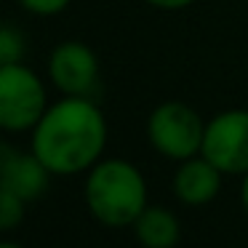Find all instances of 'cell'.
<instances>
[{"mask_svg":"<svg viewBox=\"0 0 248 248\" xmlns=\"http://www.w3.org/2000/svg\"><path fill=\"white\" fill-rule=\"evenodd\" d=\"M0 248H24L19 243H11V240H0Z\"/></svg>","mask_w":248,"mask_h":248,"instance_id":"obj_15","label":"cell"},{"mask_svg":"<svg viewBox=\"0 0 248 248\" xmlns=\"http://www.w3.org/2000/svg\"><path fill=\"white\" fill-rule=\"evenodd\" d=\"M221 176L224 173L208 157L195 155L179 163V168L173 171L171 187H173V195L184 205H208L221 192Z\"/></svg>","mask_w":248,"mask_h":248,"instance_id":"obj_8","label":"cell"},{"mask_svg":"<svg viewBox=\"0 0 248 248\" xmlns=\"http://www.w3.org/2000/svg\"><path fill=\"white\" fill-rule=\"evenodd\" d=\"M240 205H243V211H246V216H248V171L243 173V184H240Z\"/></svg>","mask_w":248,"mask_h":248,"instance_id":"obj_14","label":"cell"},{"mask_svg":"<svg viewBox=\"0 0 248 248\" xmlns=\"http://www.w3.org/2000/svg\"><path fill=\"white\" fill-rule=\"evenodd\" d=\"M107 147V118L91 96H62L32 128L30 150L54 176L86 173Z\"/></svg>","mask_w":248,"mask_h":248,"instance_id":"obj_1","label":"cell"},{"mask_svg":"<svg viewBox=\"0 0 248 248\" xmlns=\"http://www.w3.org/2000/svg\"><path fill=\"white\" fill-rule=\"evenodd\" d=\"M54 173L32 150L22 152L14 147H0V187L16 192L27 203L43 198Z\"/></svg>","mask_w":248,"mask_h":248,"instance_id":"obj_7","label":"cell"},{"mask_svg":"<svg viewBox=\"0 0 248 248\" xmlns=\"http://www.w3.org/2000/svg\"><path fill=\"white\" fill-rule=\"evenodd\" d=\"M48 78L62 96H91L99 86V59L83 40H62L48 56Z\"/></svg>","mask_w":248,"mask_h":248,"instance_id":"obj_6","label":"cell"},{"mask_svg":"<svg viewBox=\"0 0 248 248\" xmlns=\"http://www.w3.org/2000/svg\"><path fill=\"white\" fill-rule=\"evenodd\" d=\"M24 54H27V40H24L22 30L0 22V67L19 64V62H24Z\"/></svg>","mask_w":248,"mask_h":248,"instance_id":"obj_10","label":"cell"},{"mask_svg":"<svg viewBox=\"0 0 248 248\" xmlns=\"http://www.w3.org/2000/svg\"><path fill=\"white\" fill-rule=\"evenodd\" d=\"M24 211H27V200L11 189L0 187V232L16 230L24 221Z\"/></svg>","mask_w":248,"mask_h":248,"instance_id":"obj_11","label":"cell"},{"mask_svg":"<svg viewBox=\"0 0 248 248\" xmlns=\"http://www.w3.org/2000/svg\"><path fill=\"white\" fill-rule=\"evenodd\" d=\"M134 235L141 248H173L182 237V224L171 208L147 205L134 221Z\"/></svg>","mask_w":248,"mask_h":248,"instance_id":"obj_9","label":"cell"},{"mask_svg":"<svg viewBox=\"0 0 248 248\" xmlns=\"http://www.w3.org/2000/svg\"><path fill=\"white\" fill-rule=\"evenodd\" d=\"M16 3L27 14H35V16H56V14L70 8L72 0H16Z\"/></svg>","mask_w":248,"mask_h":248,"instance_id":"obj_12","label":"cell"},{"mask_svg":"<svg viewBox=\"0 0 248 248\" xmlns=\"http://www.w3.org/2000/svg\"><path fill=\"white\" fill-rule=\"evenodd\" d=\"M48 109V91L24 62L0 67V128L22 134L32 131Z\"/></svg>","mask_w":248,"mask_h":248,"instance_id":"obj_4","label":"cell"},{"mask_svg":"<svg viewBox=\"0 0 248 248\" xmlns=\"http://www.w3.org/2000/svg\"><path fill=\"white\" fill-rule=\"evenodd\" d=\"M221 173H243L248 171V109H224L205 123L203 150Z\"/></svg>","mask_w":248,"mask_h":248,"instance_id":"obj_5","label":"cell"},{"mask_svg":"<svg viewBox=\"0 0 248 248\" xmlns=\"http://www.w3.org/2000/svg\"><path fill=\"white\" fill-rule=\"evenodd\" d=\"M152 8L157 11H182V8H189L195 0H147Z\"/></svg>","mask_w":248,"mask_h":248,"instance_id":"obj_13","label":"cell"},{"mask_svg":"<svg viewBox=\"0 0 248 248\" xmlns=\"http://www.w3.org/2000/svg\"><path fill=\"white\" fill-rule=\"evenodd\" d=\"M83 198L91 216L104 227H134L147 208L144 173L123 157H104L86 171Z\"/></svg>","mask_w":248,"mask_h":248,"instance_id":"obj_2","label":"cell"},{"mask_svg":"<svg viewBox=\"0 0 248 248\" xmlns=\"http://www.w3.org/2000/svg\"><path fill=\"white\" fill-rule=\"evenodd\" d=\"M205 123L195 107L184 102H163L147 118V139L157 155L168 160H187L203 150Z\"/></svg>","mask_w":248,"mask_h":248,"instance_id":"obj_3","label":"cell"}]
</instances>
